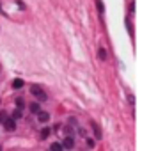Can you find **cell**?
<instances>
[{"mask_svg":"<svg viewBox=\"0 0 165 151\" xmlns=\"http://www.w3.org/2000/svg\"><path fill=\"white\" fill-rule=\"evenodd\" d=\"M30 93H32V94L39 100V102H45V100H46V93H43V89L37 87V85H32V87H30Z\"/></svg>","mask_w":165,"mask_h":151,"instance_id":"1","label":"cell"},{"mask_svg":"<svg viewBox=\"0 0 165 151\" xmlns=\"http://www.w3.org/2000/svg\"><path fill=\"white\" fill-rule=\"evenodd\" d=\"M4 126H5V130H7V132H13V130L16 128V123H14V119L7 117V119L4 121Z\"/></svg>","mask_w":165,"mask_h":151,"instance_id":"2","label":"cell"},{"mask_svg":"<svg viewBox=\"0 0 165 151\" xmlns=\"http://www.w3.org/2000/svg\"><path fill=\"white\" fill-rule=\"evenodd\" d=\"M62 148H66V149H71L75 146V140H73V137H64V140H62V144H60Z\"/></svg>","mask_w":165,"mask_h":151,"instance_id":"3","label":"cell"},{"mask_svg":"<svg viewBox=\"0 0 165 151\" xmlns=\"http://www.w3.org/2000/svg\"><path fill=\"white\" fill-rule=\"evenodd\" d=\"M37 119L41 121V123H46V121L50 119V114H48V112H39V114H37Z\"/></svg>","mask_w":165,"mask_h":151,"instance_id":"4","label":"cell"},{"mask_svg":"<svg viewBox=\"0 0 165 151\" xmlns=\"http://www.w3.org/2000/svg\"><path fill=\"white\" fill-rule=\"evenodd\" d=\"M30 112H32V114H39L41 112V105L39 103H30Z\"/></svg>","mask_w":165,"mask_h":151,"instance_id":"5","label":"cell"},{"mask_svg":"<svg viewBox=\"0 0 165 151\" xmlns=\"http://www.w3.org/2000/svg\"><path fill=\"white\" fill-rule=\"evenodd\" d=\"M98 57H99L101 60H107V52H105V48H99V50H98Z\"/></svg>","mask_w":165,"mask_h":151,"instance_id":"6","label":"cell"},{"mask_svg":"<svg viewBox=\"0 0 165 151\" xmlns=\"http://www.w3.org/2000/svg\"><path fill=\"white\" fill-rule=\"evenodd\" d=\"M13 87H14V89H22V87H23V80H20V78H16L14 82H13Z\"/></svg>","mask_w":165,"mask_h":151,"instance_id":"7","label":"cell"},{"mask_svg":"<svg viewBox=\"0 0 165 151\" xmlns=\"http://www.w3.org/2000/svg\"><path fill=\"white\" fill-rule=\"evenodd\" d=\"M22 117H23V112L20 108H16L14 112H13V119H22Z\"/></svg>","mask_w":165,"mask_h":151,"instance_id":"8","label":"cell"},{"mask_svg":"<svg viewBox=\"0 0 165 151\" xmlns=\"http://www.w3.org/2000/svg\"><path fill=\"white\" fill-rule=\"evenodd\" d=\"M92 130H94V133H96V139H101V132H99V128L96 123H92Z\"/></svg>","mask_w":165,"mask_h":151,"instance_id":"9","label":"cell"},{"mask_svg":"<svg viewBox=\"0 0 165 151\" xmlns=\"http://www.w3.org/2000/svg\"><path fill=\"white\" fill-rule=\"evenodd\" d=\"M50 132H51L50 128H43V130H41V139H46L50 135Z\"/></svg>","mask_w":165,"mask_h":151,"instance_id":"10","label":"cell"},{"mask_svg":"<svg viewBox=\"0 0 165 151\" xmlns=\"http://www.w3.org/2000/svg\"><path fill=\"white\" fill-rule=\"evenodd\" d=\"M64 148L62 146H60L59 142H53V144H51V151H62Z\"/></svg>","mask_w":165,"mask_h":151,"instance_id":"11","label":"cell"},{"mask_svg":"<svg viewBox=\"0 0 165 151\" xmlns=\"http://www.w3.org/2000/svg\"><path fill=\"white\" fill-rule=\"evenodd\" d=\"M23 105H25V103H23V100H22V98H18V100H16V107L22 110V108H23Z\"/></svg>","mask_w":165,"mask_h":151,"instance_id":"12","label":"cell"},{"mask_svg":"<svg viewBox=\"0 0 165 151\" xmlns=\"http://www.w3.org/2000/svg\"><path fill=\"white\" fill-rule=\"evenodd\" d=\"M7 119V112H0V123H4Z\"/></svg>","mask_w":165,"mask_h":151,"instance_id":"13","label":"cell"},{"mask_svg":"<svg viewBox=\"0 0 165 151\" xmlns=\"http://www.w3.org/2000/svg\"><path fill=\"white\" fill-rule=\"evenodd\" d=\"M98 9H99V13H103V4H101V0H98Z\"/></svg>","mask_w":165,"mask_h":151,"instance_id":"14","label":"cell"},{"mask_svg":"<svg viewBox=\"0 0 165 151\" xmlns=\"http://www.w3.org/2000/svg\"><path fill=\"white\" fill-rule=\"evenodd\" d=\"M0 151H2V146H0Z\"/></svg>","mask_w":165,"mask_h":151,"instance_id":"15","label":"cell"}]
</instances>
